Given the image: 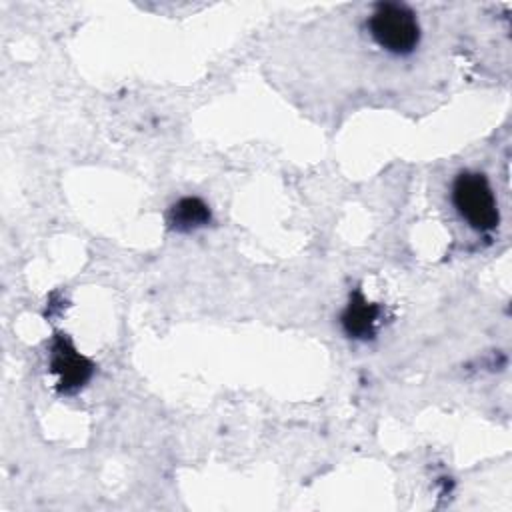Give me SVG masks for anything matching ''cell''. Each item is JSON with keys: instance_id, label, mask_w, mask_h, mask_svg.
<instances>
[{"instance_id": "cell-5", "label": "cell", "mask_w": 512, "mask_h": 512, "mask_svg": "<svg viewBox=\"0 0 512 512\" xmlns=\"http://www.w3.org/2000/svg\"><path fill=\"white\" fill-rule=\"evenodd\" d=\"M210 222L208 206L198 198H182L168 212V224L176 232H190Z\"/></svg>"}, {"instance_id": "cell-2", "label": "cell", "mask_w": 512, "mask_h": 512, "mask_svg": "<svg viewBox=\"0 0 512 512\" xmlns=\"http://www.w3.org/2000/svg\"><path fill=\"white\" fill-rule=\"evenodd\" d=\"M452 204L458 214L480 232H490L498 226V208L492 188L480 172H460L452 184Z\"/></svg>"}, {"instance_id": "cell-3", "label": "cell", "mask_w": 512, "mask_h": 512, "mask_svg": "<svg viewBox=\"0 0 512 512\" xmlns=\"http://www.w3.org/2000/svg\"><path fill=\"white\" fill-rule=\"evenodd\" d=\"M92 368L64 336L56 338L52 346V370L60 376V388L64 392L78 390L92 376Z\"/></svg>"}, {"instance_id": "cell-4", "label": "cell", "mask_w": 512, "mask_h": 512, "mask_svg": "<svg viewBox=\"0 0 512 512\" xmlns=\"http://www.w3.org/2000/svg\"><path fill=\"white\" fill-rule=\"evenodd\" d=\"M378 312L380 308L376 304H370L368 300H364V296L360 292H354L350 304L346 306L340 322L342 328L348 336L352 338H372L374 336V324L378 320Z\"/></svg>"}, {"instance_id": "cell-1", "label": "cell", "mask_w": 512, "mask_h": 512, "mask_svg": "<svg viewBox=\"0 0 512 512\" xmlns=\"http://www.w3.org/2000/svg\"><path fill=\"white\" fill-rule=\"evenodd\" d=\"M366 28L374 44L392 56H410L420 42L416 14L398 2L374 4Z\"/></svg>"}]
</instances>
